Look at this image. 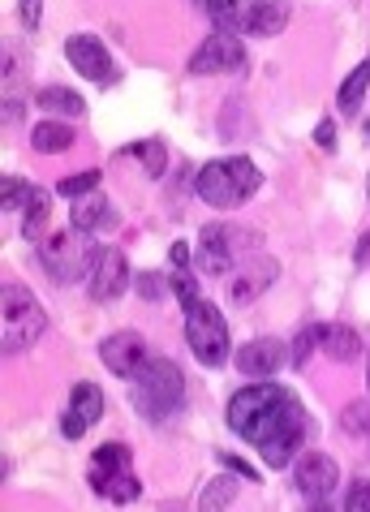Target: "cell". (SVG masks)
Instances as JSON below:
<instances>
[{"label":"cell","mask_w":370,"mask_h":512,"mask_svg":"<svg viewBox=\"0 0 370 512\" xmlns=\"http://www.w3.org/2000/svg\"><path fill=\"white\" fill-rule=\"evenodd\" d=\"M95 190H99V173H95V168H87V173H74V177H65L61 186H56V194L69 198V203H78V198H87V194H95Z\"/></svg>","instance_id":"obj_28"},{"label":"cell","mask_w":370,"mask_h":512,"mask_svg":"<svg viewBox=\"0 0 370 512\" xmlns=\"http://www.w3.org/2000/svg\"><path fill=\"white\" fill-rule=\"evenodd\" d=\"M229 229L224 224H207L203 233H198V272L203 276H229L233 272V263H237V254L229 246Z\"/></svg>","instance_id":"obj_15"},{"label":"cell","mask_w":370,"mask_h":512,"mask_svg":"<svg viewBox=\"0 0 370 512\" xmlns=\"http://www.w3.org/2000/svg\"><path fill=\"white\" fill-rule=\"evenodd\" d=\"M340 426H345L349 435H362V439H370V401L349 405L345 414H340Z\"/></svg>","instance_id":"obj_30"},{"label":"cell","mask_w":370,"mask_h":512,"mask_svg":"<svg viewBox=\"0 0 370 512\" xmlns=\"http://www.w3.org/2000/svg\"><path fill=\"white\" fill-rule=\"evenodd\" d=\"M220 461H224V465H229V469H233V474H237V478H250V482H259V469H250V465H246V461H241V457H220Z\"/></svg>","instance_id":"obj_39"},{"label":"cell","mask_w":370,"mask_h":512,"mask_svg":"<svg viewBox=\"0 0 370 512\" xmlns=\"http://www.w3.org/2000/svg\"><path fill=\"white\" fill-rule=\"evenodd\" d=\"M293 482L310 500H327L340 482V469L327 452H306V457H297V465H293Z\"/></svg>","instance_id":"obj_13"},{"label":"cell","mask_w":370,"mask_h":512,"mask_svg":"<svg viewBox=\"0 0 370 512\" xmlns=\"http://www.w3.org/2000/svg\"><path fill=\"white\" fill-rule=\"evenodd\" d=\"M306 512H332V508H327V504H323V500H315V504H310V508H306Z\"/></svg>","instance_id":"obj_42"},{"label":"cell","mask_w":370,"mask_h":512,"mask_svg":"<svg viewBox=\"0 0 370 512\" xmlns=\"http://www.w3.org/2000/svg\"><path fill=\"white\" fill-rule=\"evenodd\" d=\"M168 259H173V267H190V246H185V241H173Z\"/></svg>","instance_id":"obj_40"},{"label":"cell","mask_w":370,"mask_h":512,"mask_svg":"<svg viewBox=\"0 0 370 512\" xmlns=\"http://www.w3.org/2000/svg\"><path fill=\"white\" fill-rule=\"evenodd\" d=\"M65 56H69V65H74L82 78L99 82V87H108V82L121 78V69L112 65V52L99 44L95 35H69L65 39Z\"/></svg>","instance_id":"obj_9"},{"label":"cell","mask_w":370,"mask_h":512,"mask_svg":"<svg viewBox=\"0 0 370 512\" xmlns=\"http://www.w3.org/2000/svg\"><path fill=\"white\" fill-rule=\"evenodd\" d=\"M319 345L332 362H353L362 353V336L349 323H319Z\"/></svg>","instance_id":"obj_17"},{"label":"cell","mask_w":370,"mask_h":512,"mask_svg":"<svg viewBox=\"0 0 370 512\" xmlns=\"http://www.w3.org/2000/svg\"><path fill=\"white\" fill-rule=\"evenodd\" d=\"M289 362V349H284V340H272V336H259V340H250V345H241L237 349V371L246 375V379H272L280 366Z\"/></svg>","instance_id":"obj_14"},{"label":"cell","mask_w":370,"mask_h":512,"mask_svg":"<svg viewBox=\"0 0 370 512\" xmlns=\"http://www.w3.org/2000/svg\"><path fill=\"white\" fill-rule=\"evenodd\" d=\"M181 396H185V379L177 362L168 358H151L134 379V409L147 422H168L181 409Z\"/></svg>","instance_id":"obj_3"},{"label":"cell","mask_w":370,"mask_h":512,"mask_svg":"<svg viewBox=\"0 0 370 512\" xmlns=\"http://www.w3.org/2000/svg\"><path fill=\"white\" fill-rule=\"evenodd\" d=\"M315 345H319V323H315V327H302V332H297L293 349H289V366H306V362H310V353H315Z\"/></svg>","instance_id":"obj_31"},{"label":"cell","mask_w":370,"mask_h":512,"mask_svg":"<svg viewBox=\"0 0 370 512\" xmlns=\"http://www.w3.org/2000/svg\"><path fill=\"white\" fill-rule=\"evenodd\" d=\"M366 383H370V366H366Z\"/></svg>","instance_id":"obj_43"},{"label":"cell","mask_w":370,"mask_h":512,"mask_svg":"<svg viewBox=\"0 0 370 512\" xmlns=\"http://www.w3.org/2000/svg\"><path fill=\"white\" fill-rule=\"evenodd\" d=\"M345 512H370V478H358L345 495Z\"/></svg>","instance_id":"obj_33"},{"label":"cell","mask_w":370,"mask_h":512,"mask_svg":"<svg viewBox=\"0 0 370 512\" xmlns=\"http://www.w3.org/2000/svg\"><path fill=\"white\" fill-rule=\"evenodd\" d=\"M112 224H117V207H112L99 190H95V194H87V198H78L74 211H69V229L82 233V237L104 233V229H112Z\"/></svg>","instance_id":"obj_16"},{"label":"cell","mask_w":370,"mask_h":512,"mask_svg":"<svg viewBox=\"0 0 370 512\" xmlns=\"http://www.w3.org/2000/svg\"><path fill=\"white\" fill-rule=\"evenodd\" d=\"M91 487L104 495V500H112V504H134L142 495L134 474H104V469H91Z\"/></svg>","instance_id":"obj_19"},{"label":"cell","mask_w":370,"mask_h":512,"mask_svg":"<svg viewBox=\"0 0 370 512\" xmlns=\"http://www.w3.org/2000/svg\"><path fill=\"white\" fill-rule=\"evenodd\" d=\"M61 435H65V439H82V435H87V422H82L78 414H69V409H65V418H61Z\"/></svg>","instance_id":"obj_36"},{"label":"cell","mask_w":370,"mask_h":512,"mask_svg":"<svg viewBox=\"0 0 370 512\" xmlns=\"http://www.w3.org/2000/svg\"><path fill=\"white\" fill-rule=\"evenodd\" d=\"M293 405H297L293 392H284V388H276V383L259 379V383H250V388L233 392V401H229V426H233V435L250 439V444L259 448L263 439L284 422V414H289Z\"/></svg>","instance_id":"obj_1"},{"label":"cell","mask_w":370,"mask_h":512,"mask_svg":"<svg viewBox=\"0 0 370 512\" xmlns=\"http://www.w3.org/2000/svg\"><path fill=\"white\" fill-rule=\"evenodd\" d=\"M233 500H237V478L220 474V478H211V482H207L203 500H198V512H229Z\"/></svg>","instance_id":"obj_25"},{"label":"cell","mask_w":370,"mask_h":512,"mask_svg":"<svg viewBox=\"0 0 370 512\" xmlns=\"http://www.w3.org/2000/svg\"><path fill=\"white\" fill-rule=\"evenodd\" d=\"M302 444H306V409L293 405L289 414H284V422L259 444V457L272 469H284V465H293V457L302 452Z\"/></svg>","instance_id":"obj_11"},{"label":"cell","mask_w":370,"mask_h":512,"mask_svg":"<svg viewBox=\"0 0 370 512\" xmlns=\"http://www.w3.org/2000/svg\"><path fill=\"white\" fill-rule=\"evenodd\" d=\"M353 263H358V267H362V263H370V233H362V237H358V250H353Z\"/></svg>","instance_id":"obj_41"},{"label":"cell","mask_w":370,"mask_h":512,"mask_svg":"<svg viewBox=\"0 0 370 512\" xmlns=\"http://www.w3.org/2000/svg\"><path fill=\"white\" fill-rule=\"evenodd\" d=\"M203 13H211L216 18V31H224V22L233 18V9H237V0H194Z\"/></svg>","instance_id":"obj_34"},{"label":"cell","mask_w":370,"mask_h":512,"mask_svg":"<svg viewBox=\"0 0 370 512\" xmlns=\"http://www.w3.org/2000/svg\"><path fill=\"white\" fill-rule=\"evenodd\" d=\"M69 414H78L87 426H95L99 418H104V388L91 379L74 383V392H69Z\"/></svg>","instance_id":"obj_20"},{"label":"cell","mask_w":370,"mask_h":512,"mask_svg":"<svg viewBox=\"0 0 370 512\" xmlns=\"http://www.w3.org/2000/svg\"><path fill=\"white\" fill-rule=\"evenodd\" d=\"M250 267H254V272H246V276H237V280H233V302H237V306H250L254 297H259L267 284L280 276L276 259H267V254H263V259H250Z\"/></svg>","instance_id":"obj_18"},{"label":"cell","mask_w":370,"mask_h":512,"mask_svg":"<svg viewBox=\"0 0 370 512\" xmlns=\"http://www.w3.org/2000/svg\"><path fill=\"white\" fill-rule=\"evenodd\" d=\"M130 461H134V452L125 444H99L95 457H91V469H104V474H130Z\"/></svg>","instance_id":"obj_26"},{"label":"cell","mask_w":370,"mask_h":512,"mask_svg":"<svg viewBox=\"0 0 370 512\" xmlns=\"http://www.w3.org/2000/svg\"><path fill=\"white\" fill-rule=\"evenodd\" d=\"M289 22V0H237L233 18L224 31H250V35H280Z\"/></svg>","instance_id":"obj_8"},{"label":"cell","mask_w":370,"mask_h":512,"mask_svg":"<svg viewBox=\"0 0 370 512\" xmlns=\"http://www.w3.org/2000/svg\"><path fill=\"white\" fill-rule=\"evenodd\" d=\"M0 293H5L0 297V306H5V340H0V349H5V358H9V353H26L48 332V315L26 284H5Z\"/></svg>","instance_id":"obj_4"},{"label":"cell","mask_w":370,"mask_h":512,"mask_svg":"<svg viewBox=\"0 0 370 512\" xmlns=\"http://www.w3.org/2000/svg\"><path fill=\"white\" fill-rule=\"evenodd\" d=\"M31 194H35V186L31 181H22V177H5L0 181V211H26V203H31Z\"/></svg>","instance_id":"obj_27"},{"label":"cell","mask_w":370,"mask_h":512,"mask_svg":"<svg viewBox=\"0 0 370 512\" xmlns=\"http://www.w3.org/2000/svg\"><path fill=\"white\" fill-rule=\"evenodd\" d=\"M366 87H370V61H362V65L345 78V87H340V95H336V108L345 112V117H353V112L362 108V99H366Z\"/></svg>","instance_id":"obj_23"},{"label":"cell","mask_w":370,"mask_h":512,"mask_svg":"<svg viewBox=\"0 0 370 512\" xmlns=\"http://www.w3.org/2000/svg\"><path fill=\"white\" fill-rule=\"evenodd\" d=\"M173 293H177V302H181L185 310L198 306V284H194L190 267H173Z\"/></svg>","instance_id":"obj_32"},{"label":"cell","mask_w":370,"mask_h":512,"mask_svg":"<svg viewBox=\"0 0 370 512\" xmlns=\"http://www.w3.org/2000/svg\"><path fill=\"white\" fill-rule=\"evenodd\" d=\"M91 254L95 246H82V233H52L44 241V250H39V263H44V272L56 280V284H74L78 276L91 272Z\"/></svg>","instance_id":"obj_6"},{"label":"cell","mask_w":370,"mask_h":512,"mask_svg":"<svg viewBox=\"0 0 370 512\" xmlns=\"http://www.w3.org/2000/svg\"><path fill=\"white\" fill-rule=\"evenodd\" d=\"M125 284H130V263H125V254L112 250V246H95L91 272H87L91 297H95V302H112V297L125 293Z\"/></svg>","instance_id":"obj_10"},{"label":"cell","mask_w":370,"mask_h":512,"mask_svg":"<svg viewBox=\"0 0 370 512\" xmlns=\"http://www.w3.org/2000/svg\"><path fill=\"white\" fill-rule=\"evenodd\" d=\"M48 216H52V198H48L44 190H35L31 203H26V211H22V237H26V241H39V237H44Z\"/></svg>","instance_id":"obj_24"},{"label":"cell","mask_w":370,"mask_h":512,"mask_svg":"<svg viewBox=\"0 0 370 512\" xmlns=\"http://www.w3.org/2000/svg\"><path fill=\"white\" fill-rule=\"evenodd\" d=\"M259 186H263V173L246 160V155L216 160V164L198 168V177H194L198 198H203L207 207H216V211H233L241 203H250V198L259 194Z\"/></svg>","instance_id":"obj_2"},{"label":"cell","mask_w":370,"mask_h":512,"mask_svg":"<svg viewBox=\"0 0 370 512\" xmlns=\"http://www.w3.org/2000/svg\"><path fill=\"white\" fill-rule=\"evenodd\" d=\"M35 99H39V108L44 112H61V117H82V112H87L82 95L69 91V87H39Z\"/></svg>","instance_id":"obj_22"},{"label":"cell","mask_w":370,"mask_h":512,"mask_svg":"<svg viewBox=\"0 0 370 512\" xmlns=\"http://www.w3.org/2000/svg\"><path fill=\"white\" fill-rule=\"evenodd\" d=\"M74 125L69 121H39L35 125V134H31V147L39 151V155H56V151H69L74 147Z\"/></svg>","instance_id":"obj_21"},{"label":"cell","mask_w":370,"mask_h":512,"mask_svg":"<svg viewBox=\"0 0 370 512\" xmlns=\"http://www.w3.org/2000/svg\"><path fill=\"white\" fill-rule=\"evenodd\" d=\"M99 362H104L117 379H138V371L151 362L147 340L138 332H112L104 345H99Z\"/></svg>","instance_id":"obj_12"},{"label":"cell","mask_w":370,"mask_h":512,"mask_svg":"<svg viewBox=\"0 0 370 512\" xmlns=\"http://www.w3.org/2000/svg\"><path fill=\"white\" fill-rule=\"evenodd\" d=\"M138 297H142V302H160V297H164V276L142 272L138 276Z\"/></svg>","instance_id":"obj_35"},{"label":"cell","mask_w":370,"mask_h":512,"mask_svg":"<svg viewBox=\"0 0 370 512\" xmlns=\"http://www.w3.org/2000/svg\"><path fill=\"white\" fill-rule=\"evenodd\" d=\"M315 142L323 151H336V125L332 121H319V130H315Z\"/></svg>","instance_id":"obj_38"},{"label":"cell","mask_w":370,"mask_h":512,"mask_svg":"<svg viewBox=\"0 0 370 512\" xmlns=\"http://www.w3.org/2000/svg\"><path fill=\"white\" fill-rule=\"evenodd\" d=\"M125 155H138V164H142V168H147V173H151V177H160V173H164V142H160V138L134 142V147H130V151H125Z\"/></svg>","instance_id":"obj_29"},{"label":"cell","mask_w":370,"mask_h":512,"mask_svg":"<svg viewBox=\"0 0 370 512\" xmlns=\"http://www.w3.org/2000/svg\"><path fill=\"white\" fill-rule=\"evenodd\" d=\"M185 340H190L194 358L203 366H224L229 362V349H233L229 323H224V315L211 302H198V306L185 310Z\"/></svg>","instance_id":"obj_5"},{"label":"cell","mask_w":370,"mask_h":512,"mask_svg":"<svg viewBox=\"0 0 370 512\" xmlns=\"http://www.w3.org/2000/svg\"><path fill=\"white\" fill-rule=\"evenodd\" d=\"M246 65V48L233 31H211L190 56V74H233Z\"/></svg>","instance_id":"obj_7"},{"label":"cell","mask_w":370,"mask_h":512,"mask_svg":"<svg viewBox=\"0 0 370 512\" xmlns=\"http://www.w3.org/2000/svg\"><path fill=\"white\" fill-rule=\"evenodd\" d=\"M366 190H370V181H366Z\"/></svg>","instance_id":"obj_44"},{"label":"cell","mask_w":370,"mask_h":512,"mask_svg":"<svg viewBox=\"0 0 370 512\" xmlns=\"http://www.w3.org/2000/svg\"><path fill=\"white\" fill-rule=\"evenodd\" d=\"M39 18H44V0H22V22H26V31H35Z\"/></svg>","instance_id":"obj_37"}]
</instances>
